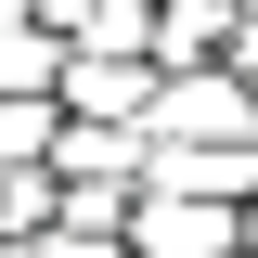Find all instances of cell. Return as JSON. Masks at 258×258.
I'll return each mask as SVG.
<instances>
[{"mask_svg": "<svg viewBox=\"0 0 258 258\" xmlns=\"http://www.w3.org/2000/svg\"><path fill=\"white\" fill-rule=\"evenodd\" d=\"M232 220H245V258H258V194H245V207H232Z\"/></svg>", "mask_w": 258, "mask_h": 258, "instance_id": "obj_11", "label": "cell"}, {"mask_svg": "<svg viewBox=\"0 0 258 258\" xmlns=\"http://www.w3.org/2000/svg\"><path fill=\"white\" fill-rule=\"evenodd\" d=\"M0 26H78V0H0Z\"/></svg>", "mask_w": 258, "mask_h": 258, "instance_id": "obj_9", "label": "cell"}, {"mask_svg": "<svg viewBox=\"0 0 258 258\" xmlns=\"http://www.w3.org/2000/svg\"><path fill=\"white\" fill-rule=\"evenodd\" d=\"M142 155H155L142 116H52V168L64 181H142Z\"/></svg>", "mask_w": 258, "mask_h": 258, "instance_id": "obj_3", "label": "cell"}, {"mask_svg": "<svg viewBox=\"0 0 258 258\" xmlns=\"http://www.w3.org/2000/svg\"><path fill=\"white\" fill-rule=\"evenodd\" d=\"M39 258H129V232H78V220H52V232H39Z\"/></svg>", "mask_w": 258, "mask_h": 258, "instance_id": "obj_8", "label": "cell"}, {"mask_svg": "<svg viewBox=\"0 0 258 258\" xmlns=\"http://www.w3.org/2000/svg\"><path fill=\"white\" fill-rule=\"evenodd\" d=\"M220 64H245V78H258V0H232V52Z\"/></svg>", "mask_w": 258, "mask_h": 258, "instance_id": "obj_10", "label": "cell"}, {"mask_svg": "<svg viewBox=\"0 0 258 258\" xmlns=\"http://www.w3.org/2000/svg\"><path fill=\"white\" fill-rule=\"evenodd\" d=\"M64 78V26H0V91H52Z\"/></svg>", "mask_w": 258, "mask_h": 258, "instance_id": "obj_5", "label": "cell"}, {"mask_svg": "<svg viewBox=\"0 0 258 258\" xmlns=\"http://www.w3.org/2000/svg\"><path fill=\"white\" fill-rule=\"evenodd\" d=\"M232 52V0H155V64H220Z\"/></svg>", "mask_w": 258, "mask_h": 258, "instance_id": "obj_4", "label": "cell"}, {"mask_svg": "<svg viewBox=\"0 0 258 258\" xmlns=\"http://www.w3.org/2000/svg\"><path fill=\"white\" fill-rule=\"evenodd\" d=\"M142 129L155 142H258V78L245 64H155Z\"/></svg>", "mask_w": 258, "mask_h": 258, "instance_id": "obj_1", "label": "cell"}, {"mask_svg": "<svg viewBox=\"0 0 258 258\" xmlns=\"http://www.w3.org/2000/svg\"><path fill=\"white\" fill-rule=\"evenodd\" d=\"M52 116H64L52 91H0V168H26V155H52Z\"/></svg>", "mask_w": 258, "mask_h": 258, "instance_id": "obj_6", "label": "cell"}, {"mask_svg": "<svg viewBox=\"0 0 258 258\" xmlns=\"http://www.w3.org/2000/svg\"><path fill=\"white\" fill-rule=\"evenodd\" d=\"M52 194H64V168H52V155L0 168V232H39V220H52Z\"/></svg>", "mask_w": 258, "mask_h": 258, "instance_id": "obj_7", "label": "cell"}, {"mask_svg": "<svg viewBox=\"0 0 258 258\" xmlns=\"http://www.w3.org/2000/svg\"><path fill=\"white\" fill-rule=\"evenodd\" d=\"M52 103L64 116H142V103H155V52H78V39H64Z\"/></svg>", "mask_w": 258, "mask_h": 258, "instance_id": "obj_2", "label": "cell"}]
</instances>
